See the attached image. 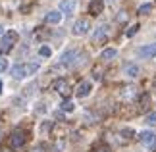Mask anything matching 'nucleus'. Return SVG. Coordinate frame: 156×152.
<instances>
[{"mask_svg": "<svg viewBox=\"0 0 156 152\" xmlns=\"http://www.w3.org/2000/svg\"><path fill=\"white\" fill-rule=\"evenodd\" d=\"M17 42V33L16 31H6L0 39V54H8L12 52V48L16 46Z\"/></svg>", "mask_w": 156, "mask_h": 152, "instance_id": "obj_1", "label": "nucleus"}, {"mask_svg": "<svg viewBox=\"0 0 156 152\" xmlns=\"http://www.w3.org/2000/svg\"><path fill=\"white\" fill-rule=\"evenodd\" d=\"M151 12H152V4H151V2H147V4H141V6H139V14L145 16V14H151Z\"/></svg>", "mask_w": 156, "mask_h": 152, "instance_id": "obj_18", "label": "nucleus"}, {"mask_svg": "<svg viewBox=\"0 0 156 152\" xmlns=\"http://www.w3.org/2000/svg\"><path fill=\"white\" fill-rule=\"evenodd\" d=\"M139 65L133 64V62H129V64H125L123 65V73L127 75V77H139Z\"/></svg>", "mask_w": 156, "mask_h": 152, "instance_id": "obj_12", "label": "nucleus"}, {"mask_svg": "<svg viewBox=\"0 0 156 152\" xmlns=\"http://www.w3.org/2000/svg\"><path fill=\"white\" fill-rule=\"evenodd\" d=\"M52 89L56 90V93H60L62 96H68L71 93V87H69V83L66 81V79H56V81L52 83Z\"/></svg>", "mask_w": 156, "mask_h": 152, "instance_id": "obj_5", "label": "nucleus"}, {"mask_svg": "<svg viewBox=\"0 0 156 152\" xmlns=\"http://www.w3.org/2000/svg\"><path fill=\"white\" fill-rule=\"evenodd\" d=\"M137 54H139L141 58H145V60L154 58V56H156V42H152V44H145V46H141L139 50H137Z\"/></svg>", "mask_w": 156, "mask_h": 152, "instance_id": "obj_7", "label": "nucleus"}, {"mask_svg": "<svg viewBox=\"0 0 156 152\" xmlns=\"http://www.w3.org/2000/svg\"><path fill=\"white\" fill-rule=\"evenodd\" d=\"M89 29H91L89 19H87V17H79V19L73 23V27H71V33H73L75 37H81V35H87L89 33Z\"/></svg>", "mask_w": 156, "mask_h": 152, "instance_id": "obj_3", "label": "nucleus"}, {"mask_svg": "<svg viewBox=\"0 0 156 152\" xmlns=\"http://www.w3.org/2000/svg\"><path fill=\"white\" fill-rule=\"evenodd\" d=\"M122 98H135V94H133V89H131V87H125V90L122 93Z\"/></svg>", "mask_w": 156, "mask_h": 152, "instance_id": "obj_22", "label": "nucleus"}, {"mask_svg": "<svg viewBox=\"0 0 156 152\" xmlns=\"http://www.w3.org/2000/svg\"><path fill=\"white\" fill-rule=\"evenodd\" d=\"M106 37H108V25H100V27H97V31H94V41L100 42V41L106 39Z\"/></svg>", "mask_w": 156, "mask_h": 152, "instance_id": "obj_15", "label": "nucleus"}, {"mask_svg": "<svg viewBox=\"0 0 156 152\" xmlns=\"http://www.w3.org/2000/svg\"><path fill=\"white\" fill-rule=\"evenodd\" d=\"M139 139L147 144L148 148H152L154 143H156V133H154V131H141V133H139Z\"/></svg>", "mask_w": 156, "mask_h": 152, "instance_id": "obj_10", "label": "nucleus"}, {"mask_svg": "<svg viewBox=\"0 0 156 152\" xmlns=\"http://www.w3.org/2000/svg\"><path fill=\"white\" fill-rule=\"evenodd\" d=\"M147 125H151V127H156V112H151V114H148L147 115Z\"/></svg>", "mask_w": 156, "mask_h": 152, "instance_id": "obj_20", "label": "nucleus"}, {"mask_svg": "<svg viewBox=\"0 0 156 152\" xmlns=\"http://www.w3.org/2000/svg\"><path fill=\"white\" fill-rule=\"evenodd\" d=\"M77 8V2L75 0H62L60 2V12H62L64 16H71Z\"/></svg>", "mask_w": 156, "mask_h": 152, "instance_id": "obj_8", "label": "nucleus"}, {"mask_svg": "<svg viewBox=\"0 0 156 152\" xmlns=\"http://www.w3.org/2000/svg\"><path fill=\"white\" fill-rule=\"evenodd\" d=\"M60 108H62V112H73V110H75V104H73V100L64 98L62 104H60Z\"/></svg>", "mask_w": 156, "mask_h": 152, "instance_id": "obj_17", "label": "nucleus"}, {"mask_svg": "<svg viewBox=\"0 0 156 152\" xmlns=\"http://www.w3.org/2000/svg\"><path fill=\"white\" fill-rule=\"evenodd\" d=\"M0 152H12V150H0Z\"/></svg>", "mask_w": 156, "mask_h": 152, "instance_id": "obj_30", "label": "nucleus"}, {"mask_svg": "<svg viewBox=\"0 0 156 152\" xmlns=\"http://www.w3.org/2000/svg\"><path fill=\"white\" fill-rule=\"evenodd\" d=\"M94 152H112V150L108 148V147H102V148H97V150H94Z\"/></svg>", "mask_w": 156, "mask_h": 152, "instance_id": "obj_27", "label": "nucleus"}, {"mask_svg": "<svg viewBox=\"0 0 156 152\" xmlns=\"http://www.w3.org/2000/svg\"><path fill=\"white\" fill-rule=\"evenodd\" d=\"M148 104H151V94H148V93H143L141 98H139V108L145 112V110H148Z\"/></svg>", "mask_w": 156, "mask_h": 152, "instance_id": "obj_16", "label": "nucleus"}, {"mask_svg": "<svg viewBox=\"0 0 156 152\" xmlns=\"http://www.w3.org/2000/svg\"><path fill=\"white\" fill-rule=\"evenodd\" d=\"M12 77H14V79H25V77H27V73H25V65H23V64L12 65Z\"/></svg>", "mask_w": 156, "mask_h": 152, "instance_id": "obj_13", "label": "nucleus"}, {"mask_svg": "<svg viewBox=\"0 0 156 152\" xmlns=\"http://www.w3.org/2000/svg\"><path fill=\"white\" fill-rule=\"evenodd\" d=\"M139 33V23H135L131 29H127V37H133V35H137Z\"/></svg>", "mask_w": 156, "mask_h": 152, "instance_id": "obj_24", "label": "nucleus"}, {"mask_svg": "<svg viewBox=\"0 0 156 152\" xmlns=\"http://www.w3.org/2000/svg\"><path fill=\"white\" fill-rule=\"evenodd\" d=\"M118 56V50L116 48H104L102 52H100V58L102 60H106V62H110V60H114Z\"/></svg>", "mask_w": 156, "mask_h": 152, "instance_id": "obj_14", "label": "nucleus"}, {"mask_svg": "<svg viewBox=\"0 0 156 152\" xmlns=\"http://www.w3.org/2000/svg\"><path fill=\"white\" fill-rule=\"evenodd\" d=\"M91 93H93V83L89 81V79L81 81V83H79V87H77V90H75V94L79 96V98H85V96H89Z\"/></svg>", "mask_w": 156, "mask_h": 152, "instance_id": "obj_6", "label": "nucleus"}, {"mask_svg": "<svg viewBox=\"0 0 156 152\" xmlns=\"http://www.w3.org/2000/svg\"><path fill=\"white\" fill-rule=\"evenodd\" d=\"M0 35H4V29H2V25H0Z\"/></svg>", "mask_w": 156, "mask_h": 152, "instance_id": "obj_28", "label": "nucleus"}, {"mask_svg": "<svg viewBox=\"0 0 156 152\" xmlns=\"http://www.w3.org/2000/svg\"><path fill=\"white\" fill-rule=\"evenodd\" d=\"M33 152H46V147H44V144H41V147H37Z\"/></svg>", "mask_w": 156, "mask_h": 152, "instance_id": "obj_26", "label": "nucleus"}, {"mask_svg": "<svg viewBox=\"0 0 156 152\" xmlns=\"http://www.w3.org/2000/svg\"><path fill=\"white\" fill-rule=\"evenodd\" d=\"M25 141H27L25 131L17 129V131L12 133V137H10V147H12V148H21L23 144H25Z\"/></svg>", "mask_w": 156, "mask_h": 152, "instance_id": "obj_4", "label": "nucleus"}, {"mask_svg": "<svg viewBox=\"0 0 156 152\" xmlns=\"http://www.w3.org/2000/svg\"><path fill=\"white\" fill-rule=\"evenodd\" d=\"M77 56H79V50H75V48H68L62 56H60V68H73L77 65Z\"/></svg>", "mask_w": 156, "mask_h": 152, "instance_id": "obj_2", "label": "nucleus"}, {"mask_svg": "<svg viewBox=\"0 0 156 152\" xmlns=\"http://www.w3.org/2000/svg\"><path fill=\"white\" fill-rule=\"evenodd\" d=\"M0 93H2V81H0Z\"/></svg>", "mask_w": 156, "mask_h": 152, "instance_id": "obj_29", "label": "nucleus"}, {"mask_svg": "<svg viewBox=\"0 0 156 152\" xmlns=\"http://www.w3.org/2000/svg\"><path fill=\"white\" fill-rule=\"evenodd\" d=\"M154 87H156V79H154Z\"/></svg>", "mask_w": 156, "mask_h": 152, "instance_id": "obj_32", "label": "nucleus"}, {"mask_svg": "<svg viewBox=\"0 0 156 152\" xmlns=\"http://www.w3.org/2000/svg\"><path fill=\"white\" fill-rule=\"evenodd\" d=\"M6 69H8V60H6V58H0V73H4Z\"/></svg>", "mask_w": 156, "mask_h": 152, "instance_id": "obj_25", "label": "nucleus"}, {"mask_svg": "<svg viewBox=\"0 0 156 152\" xmlns=\"http://www.w3.org/2000/svg\"><path fill=\"white\" fill-rule=\"evenodd\" d=\"M37 69H39V64H27V65H25V73H27V75H33Z\"/></svg>", "mask_w": 156, "mask_h": 152, "instance_id": "obj_21", "label": "nucleus"}, {"mask_svg": "<svg viewBox=\"0 0 156 152\" xmlns=\"http://www.w3.org/2000/svg\"><path fill=\"white\" fill-rule=\"evenodd\" d=\"M39 56H43V58H50V56H52L50 46H41V48H39Z\"/></svg>", "mask_w": 156, "mask_h": 152, "instance_id": "obj_19", "label": "nucleus"}, {"mask_svg": "<svg viewBox=\"0 0 156 152\" xmlns=\"http://www.w3.org/2000/svg\"><path fill=\"white\" fill-rule=\"evenodd\" d=\"M106 2H114V0H106Z\"/></svg>", "mask_w": 156, "mask_h": 152, "instance_id": "obj_31", "label": "nucleus"}, {"mask_svg": "<svg viewBox=\"0 0 156 152\" xmlns=\"http://www.w3.org/2000/svg\"><path fill=\"white\" fill-rule=\"evenodd\" d=\"M104 4H106V0H91V2H89V12H91V16H100L102 14Z\"/></svg>", "mask_w": 156, "mask_h": 152, "instance_id": "obj_9", "label": "nucleus"}, {"mask_svg": "<svg viewBox=\"0 0 156 152\" xmlns=\"http://www.w3.org/2000/svg\"><path fill=\"white\" fill-rule=\"evenodd\" d=\"M62 17H64V14H62V12H58V10H52V12H48V14L44 16V21H46V23H52V25H58V23L62 21Z\"/></svg>", "mask_w": 156, "mask_h": 152, "instance_id": "obj_11", "label": "nucleus"}, {"mask_svg": "<svg viewBox=\"0 0 156 152\" xmlns=\"http://www.w3.org/2000/svg\"><path fill=\"white\" fill-rule=\"evenodd\" d=\"M116 21H119V23H125V21H127V14H125V12L122 10V12H119V14L116 16Z\"/></svg>", "mask_w": 156, "mask_h": 152, "instance_id": "obj_23", "label": "nucleus"}]
</instances>
